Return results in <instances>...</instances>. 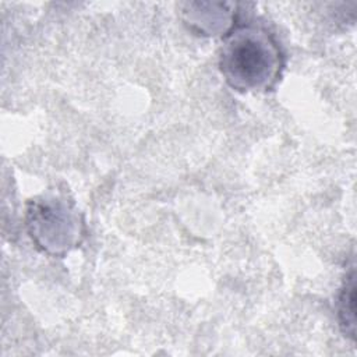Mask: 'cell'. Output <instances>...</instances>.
<instances>
[{
    "mask_svg": "<svg viewBox=\"0 0 357 357\" xmlns=\"http://www.w3.org/2000/svg\"><path fill=\"white\" fill-rule=\"evenodd\" d=\"M284 56L276 38L255 24L236 25L219 49V70L237 92H268L279 82Z\"/></svg>",
    "mask_w": 357,
    "mask_h": 357,
    "instance_id": "cell-1",
    "label": "cell"
},
{
    "mask_svg": "<svg viewBox=\"0 0 357 357\" xmlns=\"http://www.w3.org/2000/svg\"><path fill=\"white\" fill-rule=\"evenodd\" d=\"M25 226L33 244L50 257H64L85 237V223L74 201L54 190L26 202Z\"/></svg>",
    "mask_w": 357,
    "mask_h": 357,
    "instance_id": "cell-2",
    "label": "cell"
},
{
    "mask_svg": "<svg viewBox=\"0 0 357 357\" xmlns=\"http://www.w3.org/2000/svg\"><path fill=\"white\" fill-rule=\"evenodd\" d=\"M236 4L223 1H187L181 6V20L190 31L201 36H226L236 26Z\"/></svg>",
    "mask_w": 357,
    "mask_h": 357,
    "instance_id": "cell-3",
    "label": "cell"
},
{
    "mask_svg": "<svg viewBox=\"0 0 357 357\" xmlns=\"http://www.w3.org/2000/svg\"><path fill=\"white\" fill-rule=\"evenodd\" d=\"M339 324L346 336L356 337V272L354 268L346 275L337 298Z\"/></svg>",
    "mask_w": 357,
    "mask_h": 357,
    "instance_id": "cell-4",
    "label": "cell"
}]
</instances>
